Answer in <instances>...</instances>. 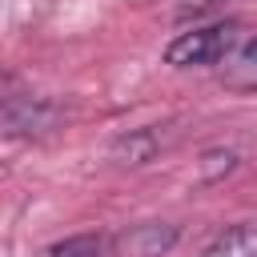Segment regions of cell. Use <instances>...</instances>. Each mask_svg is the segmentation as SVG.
<instances>
[{
    "label": "cell",
    "mask_w": 257,
    "mask_h": 257,
    "mask_svg": "<svg viewBox=\"0 0 257 257\" xmlns=\"http://www.w3.org/2000/svg\"><path fill=\"white\" fill-rule=\"evenodd\" d=\"M36 257H108V237L104 233H72L64 241L44 245Z\"/></svg>",
    "instance_id": "cell-7"
},
{
    "label": "cell",
    "mask_w": 257,
    "mask_h": 257,
    "mask_svg": "<svg viewBox=\"0 0 257 257\" xmlns=\"http://www.w3.org/2000/svg\"><path fill=\"white\" fill-rule=\"evenodd\" d=\"M233 169H237V149L213 145V149H205V153L197 157V177H201L205 185H217V181H225Z\"/></svg>",
    "instance_id": "cell-8"
},
{
    "label": "cell",
    "mask_w": 257,
    "mask_h": 257,
    "mask_svg": "<svg viewBox=\"0 0 257 257\" xmlns=\"http://www.w3.org/2000/svg\"><path fill=\"white\" fill-rule=\"evenodd\" d=\"M225 0H165V12L173 20H201L209 12H217Z\"/></svg>",
    "instance_id": "cell-9"
},
{
    "label": "cell",
    "mask_w": 257,
    "mask_h": 257,
    "mask_svg": "<svg viewBox=\"0 0 257 257\" xmlns=\"http://www.w3.org/2000/svg\"><path fill=\"white\" fill-rule=\"evenodd\" d=\"M197 257H257V217L221 229Z\"/></svg>",
    "instance_id": "cell-6"
},
{
    "label": "cell",
    "mask_w": 257,
    "mask_h": 257,
    "mask_svg": "<svg viewBox=\"0 0 257 257\" xmlns=\"http://www.w3.org/2000/svg\"><path fill=\"white\" fill-rule=\"evenodd\" d=\"M245 24L237 16H225V20H213V24H193L185 32H177L169 44H165V64L169 68H209V64H225L229 52L249 36L241 32Z\"/></svg>",
    "instance_id": "cell-1"
},
{
    "label": "cell",
    "mask_w": 257,
    "mask_h": 257,
    "mask_svg": "<svg viewBox=\"0 0 257 257\" xmlns=\"http://www.w3.org/2000/svg\"><path fill=\"white\" fill-rule=\"evenodd\" d=\"M217 84H221L225 92H237V96L257 92V32H249V36L229 52V60H225L221 72H217Z\"/></svg>",
    "instance_id": "cell-5"
},
{
    "label": "cell",
    "mask_w": 257,
    "mask_h": 257,
    "mask_svg": "<svg viewBox=\"0 0 257 257\" xmlns=\"http://www.w3.org/2000/svg\"><path fill=\"white\" fill-rule=\"evenodd\" d=\"M169 137H173L169 124H141L128 133H116L108 145V161H116L120 169H141L169 149Z\"/></svg>",
    "instance_id": "cell-4"
},
{
    "label": "cell",
    "mask_w": 257,
    "mask_h": 257,
    "mask_svg": "<svg viewBox=\"0 0 257 257\" xmlns=\"http://www.w3.org/2000/svg\"><path fill=\"white\" fill-rule=\"evenodd\" d=\"M64 116H68L64 104L52 96H16V92L4 96V137H12V141H20V137L40 141V137L56 133Z\"/></svg>",
    "instance_id": "cell-2"
},
{
    "label": "cell",
    "mask_w": 257,
    "mask_h": 257,
    "mask_svg": "<svg viewBox=\"0 0 257 257\" xmlns=\"http://www.w3.org/2000/svg\"><path fill=\"white\" fill-rule=\"evenodd\" d=\"M181 241V225L173 221H141L108 237V257H169Z\"/></svg>",
    "instance_id": "cell-3"
}]
</instances>
